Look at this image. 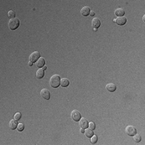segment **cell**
I'll list each match as a JSON object with an SVG mask.
<instances>
[{
  "label": "cell",
  "instance_id": "1",
  "mask_svg": "<svg viewBox=\"0 0 145 145\" xmlns=\"http://www.w3.org/2000/svg\"><path fill=\"white\" fill-rule=\"evenodd\" d=\"M61 78L58 74L53 75L50 77V80H49V85H50V86L53 88H57L61 85Z\"/></svg>",
  "mask_w": 145,
  "mask_h": 145
},
{
  "label": "cell",
  "instance_id": "2",
  "mask_svg": "<svg viewBox=\"0 0 145 145\" xmlns=\"http://www.w3.org/2000/svg\"><path fill=\"white\" fill-rule=\"evenodd\" d=\"M19 26V19H11L8 21V27L11 30H15Z\"/></svg>",
  "mask_w": 145,
  "mask_h": 145
},
{
  "label": "cell",
  "instance_id": "3",
  "mask_svg": "<svg viewBox=\"0 0 145 145\" xmlns=\"http://www.w3.org/2000/svg\"><path fill=\"white\" fill-rule=\"evenodd\" d=\"M40 58V53L39 52H34V53H31V55L29 56V61L33 63L36 62Z\"/></svg>",
  "mask_w": 145,
  "mask_h": 145
},
{
  "label": "cell",
  "instance_id": "4",
  "mask_svg": "<svg viewBox=\"0 0 145 145\" xmlns=\"http://www.w3.org/2000/svg\"><path fill=\"white\" fill-rule=\"evenodd\" d=\"M71 118L73 119V121L75 122H78L79 120L82 119V116H81V114L79 113V111L77 110H73L72 113H71Z\"/></svg>",
  "mask_w": 145,
  "mask_h": 145
},
{
  "label": "cell",
  "instance_id": "5",
  "mask_svg": "<svg viewBox=\"0 0 145 145\" xmlns=\"http://www.w3.org/2000/svg\"><path fill=\"white\" fill-rule=\"evenodd\" d=\"M126 133L130 136H133L134 135L136 134V127L133 126H127L126 127Z\"/></svg>",
  "mask_w": 145,
  "mask_h": 145
},
{
  "label": "cell",
  "instance_id": "6",
  "mask_svg": "<svg viewBox=\"0 0 145 145\" xmlns=\"http://www.w3.org/2000/svg\"><path fill=\"white\" fill-rule=\"evenodd\" d=\"M40 96L42 97L44 99L48 100L50 99V92H49V90L47 89H43L41 90L40 91Z\"/></svg>",
  "mask_w": 145,
  "mask_h": 145
},
{
  "label": "cell",
  "instance_id": "7",
  "mask_svg": "<svg viewBox=\"0 0 145 145\" xmlns=\"http://www.w3.org/2000/svg\"><path fill=\"white\" fill-rule=\"evenodd\" d=\"M114 23H116L118 24V25L122 26V25H124V24L127 23V19L125 18L124 16H122V17H118L117 19H115Z\"/></svg>",
  "mask_w": 145,
  "mask_h": 145
},
{
  "label": "cell",
  "instance_id": "8",
  "mask_svg": "<svg viewBox=\"0 0 145 145\" xmlns=\"http://www.w3.org/2000/svg\"><path fill=\"white\" fill-rule=\"evenodd\" d=\"M79 125L81 128L85 129L89 127V122H88L87 119H85V118H82V119L79 120Z\"/></svg>",
  "mask_w": 145,
  "mask_h": 145
},
{
  "label": "cell",
  "instance_id": "9",
  "mask_svg": "<svg viewBox=\"0 0 145 145\" xmlns=\"http://www.w3.org/2000/svg\"><path fill=\"white\" fill-rule=\"evenodd\" d=\"M36 66H37L39 69H42L44 66H45V58L40 57L36 62Z\"/></svg>",
  "mask_w": 145,
  "mask_h": 145
},
{
  "label": "cell",
  "instance_id": "10",
  "mask_svg": "<svg viewBox=\"0 0 145 145\" xmlns=\"http://www.w3.org/2000/svg\"><path fill=\"white\" fill-rule=\"evenodd\" d=\"M100 25H101V22L99 20V19L98 18L93 19V20H92V27L93 28L98 29L100 27Z\"/></svg>",
  "mask_w": 145,
  "mask_h": 145
},
{
  "label": "cell",
  "instance_id": "11",
  "mask_svg": "<svg viewBox=\"0 0 145 145\" xmlns=\"http://www.w3.org/2000/svg\"><path fill=\"white\" fill-rule=\"evenodd\" d=\"M18 122H17V120H15V119H11L9 122V127L10 129L11 130H15V128H17V126H18Z\"/></svg>",
  "mask_w": 145,
  "mask_h": 145
},
{
  "label": "cell",
  "instance_id": "12",
  "mask_svg": "<svg viewBox=\"0 0 145 145\" xmlns=\"http://www.w3.org/2000/svg\"><path fill=\"white\" fill-rule=\"evenodd\" d=\"M45 76V70L43 69H39L36 71V77L37 79H41L42 77H44Z\"/></svg>",
  "mask_w": 145,
  "mask_h": 145
},
{
  "label": "cell",
  "instance_id": "13",
  "mask_svg": "<svg viewBox=\"0 0 145 145\" xmlns=\"http://www.w3.org/2000/svg\"><path fill=\"white\" fill-rule=\"evenodd\" d=\"M90 10L89 7H84L81 10V14H82L83 16L90 15Z\"/></svg>",
  "mask_w": 145,
  "mask_h": 145
},
{
  "label": "cell",
  "instance_id": "14",
  "mask_svg": "<svg viewBox=\"0 0 145 145\" xmlns=\"http://www.w3.org/2000/svg\"><path fill=\"white\" fill-rule=\"evenodd\" d=\"M114 15H116L118 17H122L124 16L125 15V11L122 8H118L114 11Z\"/></svg>",
  "mask_w": 145,
  "mask_h": 145
},
{
  "label": "cell",
  "instance_id": "15",
  "mask_svg": "<svg viewBox=\"0 0 145 145\" xmlns=\"http://www.w3.org/2000/svg\"><path fill=\"white\" fill-rule=\"evenodd\" d=\"M106 88H107V90L110 92H114L116 90V85L114 84H113V83H109V84H107Z\"/></svg>",
  "mask_w": 145,
  "mask_h": 145
},
{
  "label": "cell",
  "instance_id": "16",
  "mask_svg": "<svg viewBox=\"0 0 145 145\" xmlns=\"http://www.w3.org/2000/svg\"><path fill=\"white\" fill-rule=\"evenodd\" d=\"M85 136L86 137H89V138H91V137L94 136V131L93 130H91L90 128H85Z\"/></svg>",
  "mask_w": 145,
  "mask_h": 145
},
{
  "label": "cell",
  "instance_id": "17",
  "mask_svg": "<svg viewBox=\"0 0 145 145\" xmlns=\"http://www.w3.org/2000/svg\"><path fill=\"white\" fill-rule=\"evenodd\" d=\"M69 85V82L68 79H66V78L61 79V85L62 87H67Z\"/></svg>",
  "mask_w": 145,
  "mask_h": 145
},
{
  "label": "cell",
  "instance_id": "18",
  "mask_svg": "<svg viewBox=\"0 0 145 145\" xmlns=\"http://www.w3.org/2000/svg\"><path fill=\"white\" fill-rule=\"evenodd\" d=\"M134 137V141L135 142H136V143H139V142L141 141V136H140V135H139V134H136V135H134L133 136Z\"/></svg>",
  "mask_w": 145,
  "mask_h": 145
},
{
  "label": "cell",
  "instance_id": "19",
  "mask_svg": "<svg viewBox=\"0 0 145 145\" xmlns=\"http://www.w3.org/2000/svg\"><path fill=\"white\" fill-rule=\"evenodd\" d=\"M7 16H8V18H10V19H15V11H9L8 13H7Z\"/></svg>",
  "mask_w": 145,
  "mask_h": 145
},
{
  "label": "cell",
  "instance_id": "20",
  "mask_svg": "<svg viewBox=\"0 0 145 145\" xmlns=\"http://www.w3.org/2000/svg\"><path fill=\"white\" fill-rule=\"evenodd\" d=\"M23 129H24V125L23 123H19L18 126H17V130L19 131H23Z\"/></svg>",
  "mask_w": 145,
  "mask_h": 145
},
{
  "label": "cell",
  "instance_id": "21",
  "mask_svg": "<svg viewBox=\"0 0 145 145\" xmlns=\"http://www.w3.org/2000/svg\"><path fill=\"white\" fill-rule=\"evenodd\" d=\"M97 140H98V137L96 136H93L91 138H90V141H91V143L94 144H95L97 142Z\"/></svg>",
  "mask_w": 145,
  "mask_h": 145
},
{
  "label": "cell",
  "instance_id": "22",
  "mask_svg": "<svg viewBox=\"0 0 145 145\" xmlns=\"http://www.w3.org/2000/svg\"><path fill=\"white\" fill-rule=\"evenodd\" d=\"M14 119H15V120H17V121H18L19 119H21V114H20V113L18 112V113H16V114H15Z\"/></svg>",
  "mask_w": 145,
  "mask_h": 145
},
{
  "label": "cell",
  "instance_id": "23",
  "mask_svg": "<svg viewBox=\"0 0 145 145\" xmlns=\"http://www.w3.org/2000/svg\"><path fill=\"white\" fill-rule=\"evenodd\" d=\"M89 127L91 130H94L95 129V127H96V126H95V124H94V122H89Z\"/></svg>",
  "mask_w": 145,
  "mask_h": 145
},
{
  "label": "cell",
  "instance_id": "24",
  "mask_svg": "<svg viewBox=\"0 0 145 145\" xmlns=\"http://www.w3.org/2000/svg\"><path fill=\"white\" fill-rule=\"evenodd\" d=\"M94 15H95V13H94V11H90V16H94Z\"/></svg>",
  "mask_w": 145,
  "mask_h": 145
},
{
  "label": "cell",
  "instance_id": "25",
  "mask_svg": "<svg viewBox=\"0 0 145 145\" xmlns=\"http://www.w3.org/2000/svg\"><path fill=\"white\" fill-rule=\"evenodd\" d=\"M32 65H33V62H31V61H29V62H28V65H29V66H31Z\"/></svg>",
  "mask_w": 145,
  "mask_h": 145
},
{
  "label": "cell",
  "instance_id": "26",
  "mask_svg": "<svg viewBox=\"0 0 145 145\" xmlns=\"http://www.w3.org/2000/svg\"><path fill=\"white\" fill-rule=\"evenodd\" d=\"M85 129L84 128H81V132H82V133H85Z\"/></svg>",
  "mask_w": 145,
  "mask_h": 145
},
{
  "label": "cell",
  "instance_id": "27",
  "mask_svg": "<svg viewBox=\"0 0 145 145\" xmlns=\"http://www.w3.org/2000/svg\"><path fill=\"white\" fill-rule=\"evenodd\" d=\"M42 69H44V70H45V69H47V66H45H45H44V67H43Z\"/></svg>",
  "mask_w": 145,
  "mask_h": 145
},
{
  "label": "cell",
  "instance_id": "28",
  "mask_svg": "<svg viewBox=\"0 0 145 145\" xmlns=\"http://www.w3.org/2000/svg\"><path fill=\"white\" fill-rule=\"evenodd\" d=\"M143 19H144V21H145V16L143 17Z\"/></svg>",
  "mask_w": 145,
  "mask_h": 145
}]
</instances>
